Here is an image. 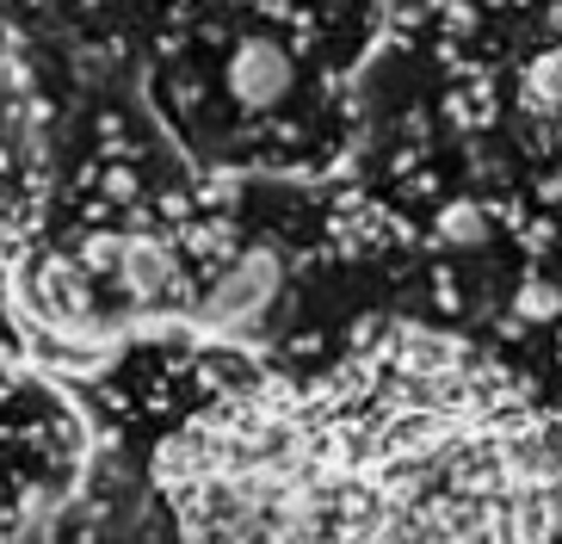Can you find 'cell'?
Returning a JSON list of instances; mask_svg holds the SVG:
<instances>
[{"mask_svg": "<svg viewBox=\"0 0 562 544\" xmlns=\"http://www.w3.org/2000/svg\"><path fill=\"white\" fill-rule=\"evenodd\" d=\"M93 260L112 266V279L124 285L136 303H161V297H173V285H180V254H173L167 242H155V235H117V242H100Z\"/></svg>", "mask_w": 562, "mask_h": 544, "instance_id": "obj_2", "label": "cell"}, {"mask_svg": "<svg viewBox=\"0 0 562 544\" xmlns=\"http://www.w3.org/2000/svg\"><path fill=\"white\" fill-rule=\"evenodd\" d=\"M279 285H284V266L279 254H241V260L223 273V285H216L211 297H204V322L223 334H254L266 322V310L279 303Z\"/></svg>", "mask_w": 562, "mask_h": 544, "instance_id": "obj_1", "label": "cell"}, {"mask_svg": "<svg viewBox=\"0 0 562 544\" xmlns=\"http://www.w3.org/2000/svg\"><path fill=\"white\" fill-rule=\"evenodd\" d=\"M439 235H446L451 247H482L488 217H482V204H470V198H451L446 211H439Z\"/></svg>", "mask_w": 562, "mask_h": 544, "instance_id": "obj_5", "label": "cell"}, {"mask_svg": "<svg viewBox=\"0 0 562 544\" xmlns=\"http://www.w3.org/2000/svg\"><path fill=\"white\" fill-rule=\"evenodd\" d=\"M297 81V68L284 56V44H266V37H248V44H235L229 56V93L248 106V112H272L284 93Z\"/></svg>", "mask_w": 562, "mask_h": 544, "instance_id": "obj_3", "label": "cell"}, {"mask_svg": "<svg viewBox=\"0 0 562 544\" xmlns=\"http://www.w3.org/2000/svg\"><path fill=\"white\" fill-rule=\"evenodd\" d=\"M557 329H562V315H557Z\"/></svg>", "mask_w": 562, "mask_h": 544, "instance_id": "obj_7", "label": "cell"}, {"mask_svg": "<svg viewBox=\"0 0 562 544\" xmlns=\"http://www.w3.org/2000/svg\"><path fill=\"white\" fill-rule=\"evenodd\" d=\"M526 99L538 112H557L562 106V49H544L526 63Z\"/></svg>", "mask_w": 562, "mask_h": 544, "instance_id": "obj_4", "label": "cell"}, {"mask_svg": "<svg viewBox=\"0 0 562 544\" xmlns=\"http://www.w3.org/2000/svg\"><path fill=\"white\" fill-rule=\"evenodd\" d=\"M519 315H526V322H557V315H562V297H557V285L531 279L526 291H519Z\"/></svg>", "mask_w": 562, "mask_h": 544, "instance_id": "obj_6", "label": "cell"}]
</instances>
